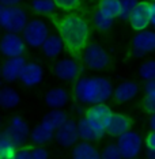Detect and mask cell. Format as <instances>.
Listing matches in <instances>:
<instances>
[{
    "instance_id": "cell-36",
    "label": "cell",
    "mask_w": 155,
    "mask_h": 159,
    "mask_svg": "<svg viewBox=\"0 0 155 159\" xmlns=\"http://www.w3.org/2000/svg\"><path fill=\"white\" fill-rule=\"evenodd\" d=\"M23 0H0L2 7H19Z\"/></svg>"
},
{
    "instance_id": "cell-19",
    "label": "cell",
    "mask_w": 155,
    "mask_h": 159,
    "mask_svg": "<svg viewBox=\"0 0 155 159\" xmlns=\"http://www.w3.org/2000/svg\"><path fill=\"white\" fill-rule=\"evenodd\" d=\"M139 84L133 80H125L120 83L113 91V99L117 103L129 102L139 94Z\"/></svg>"
},
{
    "instance_id": "cell-6",
    "label": "cell",
    "mask_w": 155,
    "mask_h": 159,
    "mask_svg": "<svg viewBox=\"0 0 155 159\" xmlns=\"http://www.w3.org/2000/svg\"><path fill=\"white\" fill-rule=\"evenodd\" d=\"M83 64L90 70L101 71L110 64V56L107 55L105 48H102L98 44H90L82 56Z\"/></svg>"
},
{
    "instance_id": "cell-22",
    "label": "cell",
    "mask_w": 155,
    "mask_h": 159,
    "mask_svg": "<svg viewBox=\"0 0 155 159\" xmlns=\"http://www.w3.org/2000/svg\"><path fill=\"white\" fill-rule=\"evenodd\" d=\"M41 49H42V53H44L46 57H49V59H56V57L63 52V49H66V46H64V42L59 34H50L48 39L44 42Z\"/></svg>"
},
{
    "instance_id": "cell-40",
    "label": "cell",
    "mask_w": 155,
    "mask_h": 159,
    "mask_svg": "<svg viewBox=\"0 0 155 159\" xmlns=\"http://www.w3.org/2000/svg\"><path fill=\"white\" fill-rule=\"evenodd\" d=\"M151 2H155V0H151Z\"/></svg>"
},
{
    "instance_id": "cell-35",
    "label": "cell",
    "mask_w": 155,
    "mask_h": 159,
    "mask_svg": "<svg viewBox=\"0 0 155 159\" xmlns=\"http://www.w3.org/2000/svg\"><path fill=\"white\" fill-rule=\"evenodd\" d=\"M144 146L146 150H153L155 151V131H151L144 137Z\"/></svg>"
},
{
    "instance_id": "cell-33",
    "label": "cell",
    "mask_w": 155,
    "mask_h": 159,
    "mask_svg": "<svg viewBox=\"0 0 155 159\" xmlns=\"http://www.w3.org/2000/svg\"><path fill=\"white\" fill-rule=\"evenodd\" d=\"M33 144L31 146H22L18 148L16 151V155H15V159H31V151H33Z\"/></svg>"
},
{
    "instance_id": "cell-14",
    "label": "cell",
    "mask_w": 155,
    "mask_h": 159,
    "mask_svg": "<svg viewBox=\"0 0 155 159\" xmlns=\"http://www.w3.org/2000/svg\"><path fill=\"white\" fill-rule=\"evenodd\" d=\"M27 64V60L23 56L21 57H10L6 59L2 67V76L6 82H15L21 79L22 71Z\"/></svg>"
},
{
    "instance_id": "cell-5",
    "label": "cell",
    "mask_w": 155,
    "mask_h": 159,
    "mask_svg": "<svg viewBox=\"0 0 155 159\" xmlns=\"http://www.w3.org/2000/svg\"><path fill=\"white\" fill-rule=\"evenodd\" d=\"M117 147L122 155V159H136L142 152L144 140L135 131H128L127 133L117 137Z\"/></svg>"
},
{
    "instance_id": "cell-25",
    "label": "cell",
    "mask_w": 155,
    "mask_h": 159,
    "mask_svg": "<svg viewBox=\"0 0 155 159\" xmlns=\"http://www.w3.org/2000/svg\"><path fill=\"white\" fill-rule=\"evenodd\" d=\"M142 109L150 116L155 113V80L146 82L144 97L142 99Z\"/></svg>"
},
{
    "instance_id": "cell-18",
    "label": "cell",
    "mask_w": 155,
    "mask_h": 159,
    "mask_svg": "<svg viewBox=\"0 0 155 159\" xmlns=\"http://www.w3.org/2000/svg\"><path fill=\"white\" fill-rule=\"evenodd\" d=\"M114 111L109 107V105L106 103H97V105H90L87 109L84 110V117H87L89 120H93L98 124L103 125L107 128L109 122L113 117Z\"/></svg>"
},
{
    "instance_id": "cell-4",
    "label": "cell",
    "mask_w": 155,
    "mask_h": 159,
    "mask_svg": "<svg viewBox=\"0 0 155 159\" xmlns=\"http://www.w3.org/2000/svg\"><path fill=\"white\" fill-rule=\"evenodd\" d=\"M49 35L50 34L48 23L39 18L29 20L26 29L22 33V37L25 38L27 46H31V48H42V45L48 39Z\"/></svg>"
},
{
    "instance_id": "cell-11",
    "label": "cell",
    "mask_w": 155,
    "mask_h": 159,
    "mask_svg": "<svg viewBox=\"0 0 155 159\" xmlns=\"http://www.w3.org/2000/svg\"><path fill=\"white\" fill-rule=\"evenodd\" d=\"M132 50L136 56L155 53V30L138 31L132 38Z\"/></svg>"
},
{
    "instance_id": "cell-17",
    "label": "cell",
    "mask_w": 155,
    "mask_h": 159,
    "mask_svg": "<svg viewBox=\"0 0 155 159\" xmlns=\"http://www.w3.org/2000/svg\"><path fill=\"white\" fill-rule=\"evenodd\" d=\"M44 79V68L35 61H27L19 80L25 87H35Z\"/></svg>"
},
{
    "instance_id": "cell-16",
    "label": "cell",
    "mask_w": 155,
    "mask_h": 159,
    "mask_svg": "<svg viewBox=\"0 0 155 159\" xmlns=\"http://www.w3.org/2000/svg\"><path fill=\"white\" fill-rule=\"evenodd\" d=\"M133 118L125 113H114L107 125V135L112 137H120L121 135L132 131Z\"/></svg>"
},
{
    "instance_id": "cell-2",
    "label": "cell",
    "mask_w": 155,
    "mask_h": 159,
    "mask_svg": "<svg viewBox=\"0 0 155 159\" xmlns=\"http://www.w3.org/2000/svg\"><path fill=\"white\" fill-rule=\"evenodd\" d=\"M113 84L109 79L103 76H82L74 82L72 94L74 98L84 105L105 103L113 98Z\"/></svg>"
},
{
    "instance_id": "cell-32",
    "label": "cell",
    "mask_w": 155,
    "mask_h": 159,
    "mask_svg": "<svg viewBox=\"0 0 155 159\" xmlns=\"http://www.w3.org/2000/svg\"><path fill=\"white\" fill-rule=\"evenodd\" d=\"M80 2L82 0H55L57 8L64 12H72L74 10H76Z\"/></svg>"
},
{
    "instance_id": "cell-12",
    "label": "cell",
    "mask_w": 155,
    "mask_h": 159,
    "mask_svg": "<svg viewBox=\"0 0 155 159\" xmlns=\"http://www.w3.org/2000/svg\"><path fill=\"white\" fill-rule=\"evenodd\" d=\"M55 139L57 140V143L60 146L67 147V148H74L79 143V139H80L78 124L74 120H67L56 131Z\"/></svg>"
},
{
    "instance_id": "cell-9",
    "label": "cell",
    "mask_w": 155,
    "mask_h": 159,
    "mask_svg": "<svg viewBox=\"0 0 155 159\" xmlns=\"http://www.w3.org/2000/svg\"><path fill=\"white\" fill-rule=\"evenodd\" d=\"M27 44L22 35L16 33H6L2 37V52L7 59L10 57H21L25 55Z\"/></svg>"
},
{
    "instance_id": "cell-3",
    "label": "cell",
    "mask_w": 155,
    "mask_h": 159,
    "mask_svg": "<svg viewBox=\"0 0 155 159\" xmlns=\"http://www.w3.org/2000/svg\"><path fill=\"white\" fill-rule=\"evenodd\" d=\"M27 11L22 7H2L0 8V23L7 33L21 34L29 23Z\"/></svg>"
},
{
    "instance_id": "cell-30",
    "label": "cell",
    "mask_w": 155,
    "mask_h": 159,
    "mask_svg": "<svg viewBox=\"0 0 155 159\" xmlns=\"http://www.w3.org/2000/svg\"><path fill=\"white\" fill-rule=\"evenodd\" d=\"M140 0H120L121 3V14L120 18L122 20H129L131 14L133 12V10L136 8V6L139 4Z\"/></svg>"
},
{
    "instance_id": "cell-27",
    "label": "cell",
    "mask_w": 155,
    "mask_h": 159,
    "mask_svg": "<svg viewBox=\"0 0 155 159\" xmlns=\"http://www.w3.org/2000/svg\"><path fill=\"white\" fill-rule=\"evenodd\" d=\"M113 22H114V18L107 15L106 12H103L99 8H97V11L93 15V23H94V27L98 31H107L113 26Z\"/></svg>"
},
{
    "instance_id": "cell-23",
    "label": "cell",
    "mask_w": 155,
    "mask_h": 159,
    "mask_svg": "<svg viewBox=\"0 0 155 159\" xmlns=\"http://www.w3.org/2000/svg\"><path fill=\"white\" fill-rule=\"evenodd\" d=\"M29 8L38 16H52L55 15L57 6L55 0H31Z\"/></svg>"
},
{
    "instance_id": "cell-28",
    "label": "cell",
    "mask_w": 155,
    "mask_h": 159,
    "mask_svg": "<svg viewBox=\"0 0 155 159\" xmlns=\"http://www.w3.org/2000/svg\"><path fill=\"white\" fill-rule=\"evenodd\" d=\"M98 8L102 10L103 12H106L107 15L116 18H120L121 14V3L120 0H99Z\"/></svg>"
},
{
    "instance_id": "cell-34",
    "label": "cell",
    "mask_w": 155,
    "mask_h": 159,
    "mask_svg": "<svg viewBox=\"0 0 155 159\" xmlns=\"http://www.w3.org/2000/svg\"><path fill=\"white\" fill-rule=\"evenodd\" d=\"M31 159H49V152L44 146H34L31 151Z\"/></svg>"
},
{
    "instance_id": "cell-1",
    "label": "cell",
    "mask_w": 155,
    "mask_h": 159,
    "mask_svg": "<svg viewBox=\"0 0 155 159\" xmlns=\"http://www.w3.org/2000/svg\"><path fill=\"white\" fill-rule=\"evenodd\" d=\"M50 18L56 25L57 33L63 39L66 50L75 60H82L83 52L90 45V27L86 19L74 12L66 14L60 18L55 15Z\"/></svg>"
},
{
    "instance_id": "cell-7",
    "label": "cell",
    "mask_w": 155,
    "mask_h": 159,
    "mask_svg": "<svg viewBox=\"0 0 155 159\" xmlns=\"http://www.w3.org/2000/svg\"><path fill=\"white\" fill-rule=\"evenodd\" d=\"M78 129L82 142H90V143L99 142L107 133L106 126L101 125L93 120H89L84 116L78 121Z\"/></svg>"
},
{
    "instance_id": "cell-26",
    "label": "cell",
    "mask_w": 155,
    "mask_h": 159,
    "mask_svg": "<svg viewBox=\"0 0 155 159\" xmlns=\"http://www.w3.org/2000/svg\"><path fill=\"white\" fill-rule=\"evenodd\" d=\"M0 103L4 109H14L21 103V95L12 87H3L0 91Z\"/></svg>"
},
{
    "instance_id": "cell-21",
    "label": "cell",
    "mask_w": 155,
    "mask_h": 159,
    "mask_svg": "<svg viewBox=\"0 0 155 159\" xmlns=\"http://www.w3.org/2000/svg\"><path fill=\"white\" fill-rule=\"evenodd\" d=\"M72 159H102L101 151H98L93 143L90 142H79L71 151Z\"/></svg>"
},
{
    "instance_id": "cell-29",
    "label": "cell",
    "mask_w": 155,
    "mask_h": 159,
    "mask_svg": "<svg viewBox=\"0 0 155 159\" xmlns=\"http://www.w3.org/2000/svg\"><path fill=\"white\" fill-rule=\"evenodd\" d=\"M139 76L146 82L155 80V60H146L138 70Z\"/></svg>"
},
{
    "instance_id": "cell-39",
    "label": "cell",
    "mask_w": 155,
    "mask_h": 159,
    "mask_svg": "<svg viewBox=\"0 0 155 159\" xmlns=\"http://www.w3.org/2000/svg\"><path fill=\"white\" fill-rule=\"evenodd\" d=\"M146 159H155V151L146 150Z\"/></svg>"
},
{
    "instance_id": "cell-8",
    "label": "cell",
    "mask_w": 155,
    "mask_h": 159,
    "mask_svg": "<svg viewBox=\"0 0 155 159\" xmlns=\"http://www.w3.org/2000/svg\"><path fill=\"white\" fill-rule=\"evenodd\" d=\"M4 131L8 133V136L15 142L18 147H22L26 144L27 137H30V126L25 118L19 116H14L7 121Z\"/></svg>"
},
{
    "instance_id": "cell-10",
    "label": "cell",
    "mask_w": 155,
    "mask_h": 159,
    "mask_svg": "<svg viewBox=\"0 0 155 159\" xmlns=\"http://www.w3.org/2000/svg\"><path fill=\"white\" fill-rule=\"evenodd\" d=\"M55 74L60 80L76 82L82 78V68L78 60L75 59H61L55 66Z\"/></svg>"
},
{
    "instance_id": "cell-24",
    "label": "cell",
    "mask_w": 155,
    "mask_h": 159,
    "mask_svg": "<svg viewBox=\"0 0 155 159\" xmlns=\"http://www.w3.org/2000/svg\"><path fill=\"white\" fill-rule=\"evenodd\" d=\"M18 147L6 131L0 135V159H15Z\"/></svg>"
},
{
    "instance_id": "cell-38",
    "label": "cell",
    "mask_w": 155,
    "mask_h": 159,
    "mask_svg": "<svg viewBox=\"0 0 155 159\" xmlns=\"http://www.w3.org/2000/svg\"><path fill=\"white\" fill-rule=\"evenodd\" d=\"M148 126L151 131H155V113L150 116V120H148Z\"/></svg>"
},
{
    "instance_id": "cell-20",
    "label": "cell",
    "mask_w": 155,
    "mask_h": 159,
    "mask_svg": "<svg viewBox=\"0 0 155 159\" xmlns=\"http://www.w3.org/2000/svg\"><path fill=\"white\" fill-rule=\"evenodd\" d=\"M70 101V93L63 87H53L45 94V103L50 109H63Z\"/></svg>"
},
{
    "instance_id": "cell-13",
    "label": "cell",
    "mask_w": 155,
    "mask_h": 159,
    "mask_svg": "<svg viewBox=\"0 0 155 159\" xmlns=\"http://www.w3.org/2000/svg\"><path fill=\"white\" fill-rule=\"evenodd\" d=\"M129 25H131L132 30L138 31H143L147 30L148 26H151L150 22V2L146 0H140L139 4L136 6V8L133 10V12L131 14L129 18Z\"/></svg>"
},
{
    "instance_id": "cell-31",
    "label": "cell",
    "mask_w": 155,
    "mask_h": 159,
    "mask_svg": "<svg viewBox=\"0 0 155 159\" xmlns=\"http://www.w3.org/2000/svg\"><path fill=\"white\" fill-rule=\"evenodd\" d=\"M101 157H102V159H122V155L116 143L106 144L101 151Z\"/></svg>"
},
{
    "instance_id": "cell-15",
    "label": "cell",
    "mask_w": 155,
    "mask_h": 159,
    "mask_svg": "<svg viewBox=\"0 0 155 159\" xmlns=\"http://www.w3.org/2000/svg\"><path fill=\"white\" fill-rule=\"evenodd\" d=\"M57 129L53 125H50L48 121L42 118L41 122H38L34 126V129L30 133V142L33 146H45L55 137Z\"/></svg>"
},
{
    "instance_id": "cell-37",
    "label": "cell",
    "mask_w": 155,
    "mask_h": 159,
    "mask_svg": "<svg viewBox=\"0 0 155 159\" xmlns=\"http://www.w3.org/2000/svg\"><path fill=\"white\" fill-rule=\"evenodd\" d=\"M150 22L151 26L155 27V2H150Z\"/></svg>"
}]
</instances>
